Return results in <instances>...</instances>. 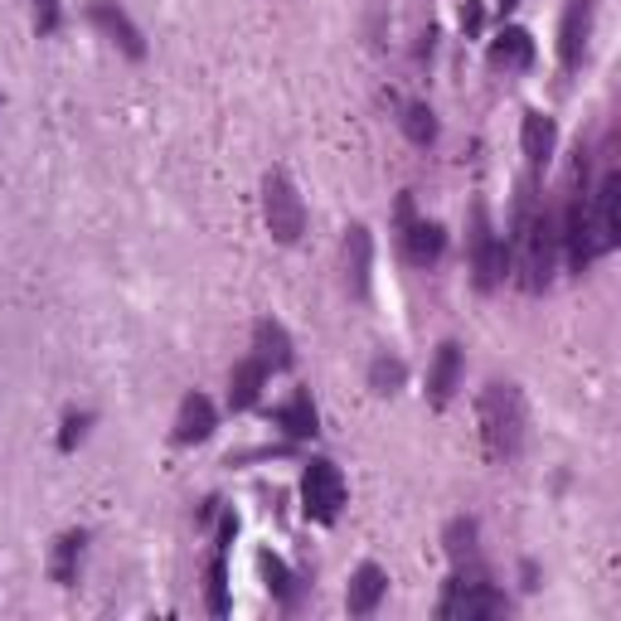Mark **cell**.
Returning a JSON list of instances; mask_svg holds the SVG:
<instances>
[{
    "instance_id": "obj_1",
    "label": "cell",
    "mask_w": 621,
    "mask_h": 621,
    "mask_svg": "<svg viewBox=\"0 0 621 621\" xmlns=\"http://www.w3.org/2000/svg\"><path fill=\"white\" fill-rule=\"evenodd\" d=\"M505 263H515V282L539 297L554 282V263H558V214H549L534 200V185L525 180L515 200V228H510V253Z\"/></svg>"
},
{
    "instance_id": "obj_2",
    "label": "cell",
    "mask_w": 621,
    "mask_h": 621,
    "mask_svg": "<svg viewBox=\"0 0 621 621\" xmlns=\"http://www.w3.org/2000/svg\"><path fill=\"white\" fill-rule=\"evenodd\" d=\"M477 422H481V447L485 461H515L525 452V428H529V413H525V394L520 384L510 379H491L477 398Z\"/></svg>"
},
{
    "instance_id": "obj_3",
    "label": "cell",
    "mask_w": 621,
    "mask_h": 621,
    "mask_svg": "<svg viewBox=\"0 0 621 621\" xmlns=\"http://www.w3.org/2000/svg\"><path fill=\"white\" fill-rule=\"evenodd\" d=\"M505 592L491 588L481 564H457V578L447 582L442 602H437V617L447 621H481V617H501L505 612Z\"/></svg>"
},
{
    "instance_id": "obj_4",
    "label": "cell",
    "mask_w": 621,
    "mask_h": 621,
    "mask_svg": "<svg viewBox=\"0 0 621 621\" xmlns=\"http://www.w3.org/2000/svg\"><path fill=\"white\" fill-rule=\"evenodd\" d=\"M582 161L574 165V194H568L564 214H558V248H564L568 272L582 277L598 258V243H592V218H588V200H582Z\"/></svg>"
},
{
    "instance_id": "obj_5",
    "label": "cell",
    "mask_w": 621,
    "mask_h": 621,
    "mask_svg": "<svg viewBox=\"0 0 621 621\" xmlns=\"http://www.w3.org/2000/svg\"><path fill=\"white\" fill-rule=\"evenodd\" d=\"M263 218H267V234L277 243H297L307 234V204H301L297 185H291L287 170H267L263 180Z\"/></svg>"
},
{
    "instance_id": "obj_6",
    "label": "cell",
    "mask_w": 621,
    "mask_h": 621,
    "mask_svg": "<svg viewBox=\"0 0 621 621\" xmlns=\"http://www.w3.org/2000/svg\"><path fill=\"white\" fill-rule=\"evenodd\" d=\"M467 248H471V282L481 291H495V282H501V272H505V248H501V234H495L485 204H471Z\"/></svg>"
},
{
    "instance_id": "obj_7",
    "label": "cell",
    "mask_w": 621,
    "mask_h": 621,
    "mask_svg": "<svg viewBox=\"0 0 621 621\" xmlns=\"http://www.w3.org/2000/svg\"><path fill=\"white\" fill-rule=\"evenodd\" d=\"M301 505L315 525H331L345 505V477H340L335 461H311L307 477H301Z\"/></svg>"
},
{
    "instance_id": "obj_8",
    "label": "cell",
    "mask_w": 621,
    "mask_h": 621,
    "mask_svg": "<svg viewBox=\"0 0 621 621\" xmlns=\"http://www.w3.org/2000/svg\"><path fill=\"white\" fill-rule=\"evenodd\" d=\"M588 218H592V243H598V253H612L621 243V175L617 170H607L598 180V190H592V200H588Z\"/></svg>"
},
{
    "instance_id": "obj_9",
    "label": "cell",
    "mask_w": 621,
    "mask_h": 621,
    "mask_svg": "<svg viewBox=\"0 0 621 621\" xmlns=\"http://www.w3.org/2000/svg\"><path fill=\"white\" fill-rule=\"evenodd\" d=\"M592 15H598V6H592V0H568L564 20H558V64H564V68H578L582 54H588Z\"/></svg>"
},
{
    "instance_id": "obj_10",
    "label": "cell",
    "mask_w": 621,
    "mask_h": 621,
    "mask_svg": "<svg viewBox=\"0 0 621 621\" xmlns=\"http://www.w3.org/2000/svg\"><path fill=\"white\" fill-rule=\"evenodd\" d=\"M398 224H404V248H408V258L418 263V267H432L437 258H442V248H447L442 228H437L432 218H413V200H408V194L398 200Z\"/></svg>"
},
{
    "instance_id": "obj_11",
    "label": "cell",
    "mask_w": 621,
    "mask_h": 621,
    "mask_svg": "<svg viewBox=\"0 0 621 621\" xmlns=\"http://www.w3.org/2000/svg\"><path fill=\"white\" fill-rule=\"evenodd\" d=\"M88 15H93V24H97V30H103L107 40H113L127 58H146V40H141V30L131 24V15L117 6V0H93Z\"/></svg>"
},
{
    "instance_id": "obj_12",
    "label": "cell",
    "mask_w": 621,
    "mask_h": 621,
    "mask_svg": "<svg viewBox=\"0 0 621 621\" xmlns=\"http://www.w3.org/2000/svg\"><path fill=\"white\" fill-rule=\"evenodd\" d=\"M457 379H461V345H457V340H442V345H437V360H432V374H428V398H432V408H447V404H452Z\"/></svg>"
},
{
    "instance_id": "obj_13",
    "label": "cell",
    "mask_w": 621,
    "mask_h": 621,
    "mask_svg": "<svg viewBox=\"0 0 621 621\" xmlns=\"http://www.w3.org/2000/svg\"><path fill=\"white\" fill-rule=\"evenodd\" d=\"M370 267H374V238L364 224H355L345 234V282L355 297H370Z\"/></svg>"
},
{
    "instance_id": "obj_14",
    "label": "cell",
    "mask_w": 621,
    "mask_h": 621,
    "mask_svg": "<svg viewBox=\"0 0 621 621\" xmlns=\"http://www.w3.org/2000/svg\"><path fill=\"white\" fill-rule=\"evenodd\" d=\"M384 592H388L384 568H379V564H360V568H355V578H350V592H345L350 617H370L374 607L384 602Z\"/></svg>"
},
{
    "instance_id": "obj_15",
    "label": "cell",
    "mask_w": 621,
    "mask_h": 621,
    "mask_svg": "<svg viewBox=\"0 0 621 621\" xmlns=\"http://www.w3.org/2000/svg\"><path fill=\"white\" fill-rule=\"evenodd\" d=\"M210 432H214V404L204 394H185L180 418H175V442L180 447H194V442H204Z\"/></svg>"
},
{
    "instance_id": "obj_16",
    "label": "cell",
    "mask_w": 621,
    "mask_h": 621,
    "mask_svg": "<svg viewBox=\"0 0 621 621\" xmlns=\"http://www.w3.org/2000/svg\"><path fill=\"white\" fill-rule=\"evenodd\" d=\"M520 141H525L529 165H534V170H544V165L554 161V146H558V127H554V117H544V113H525Z\"/></svg>"
},
{
    "instance_id": "obj_17",
    "label": "cell",
    "mask_w": 621,
    "mask_h": 621,
    "mask_svg": "<svg viewBox=\"0 0 621 621\" xmlns=\"http://www.w3.org/2000/svg\"><path fill=\"white\" fill-rule=\"evenodd\" d=\"M263 384H267V364L263 360H243L234 370V379H228V408L234 413L253 408L263 398Z\"/></svg>"
},
{
    "instance_id": "obj_18",
    "label": "cell",
    "mask_w": 621,
    "mask_h": 621,
    "mask_svg": "<svg viewBox=\"0 0 621 621\" xmlns=\"http://www.w3.org/2000/svg\"><path fill=\"white\" fill-rule=\"evenodd\" d=\"M253 345H258V355L253 360H263L267 370H291V340H287V331L277 321L253 325Z\"/></svg>"
},
{
    "instance_id": "obj_19",
    "label": "cell",
    "mask_w": 621,
    "mask_h": 621,
    "mask_svg": "<svg viewBox=\"0 0 621 621\" xmlns=\"http://www.w3.org/2000/svg\"><path fill=\"white\" fill-rule=\"evenodd\" d=\"M491 64L495 68H529L534 64V40L525 30H501V40H495V49H491Z\"/></svg>"
},
{
    "instance_id": "obj_20",
    "label": "cell",
    "mask_w": 621,
    "mask_h": 621,
    "mask_svg": "<svg viewBox=\"0 0 621 621\" xmlns=\"http://www.w3.org/2000/svg\"><path fill=\"white\" fill-rule=\"evenodd\" d=\"M83 544H88V534H83V529H68L64 539L54 544V564H49V574H54V582H64V588H68V582L78 578V564H83Z\"/></svg>"
},
{
    "instance_id": "obj_21",
    "label": "cell",
    "mask_w": 621,
    "mask_h": 621,
    "mask_svg": "<svg viewBox=\"0 0 621 621\" xmlns=\"http://www.w3.org/2000/svg\"><path fill=\"white\" fill-rule=\"evenodd\" d=\"M277 422H282L287 437H315V404H311L307 388H297V394H291V404L277 413Z\"/></svg>"
},
{
    "instance_id": "obj_22",
    "label": "cell",
    "mask_w": 621,
    "mask_h": 621,
    "mask_svg": "<svg viewBox=\"0 0 621 621\" xmlns=\"http://www.w3.org/2000/svg\"><path fill=\"white\" fill-rule=\"evenodd\" d=\"M447 554H452V564H477V520L447 525Z\"/></svg>"
},
{
    "instance_id": "obj_23",
    "label": "cell",
    "mask_w": 621,
    "mask_h": 621,
    "mask_svg": "<svg viewBox=\"0 0 621 621\" xmlns=\"http://www.w3.org/2000/svg\"><path fill=\"white\" fill-rule=\"evenodd\" d=\"M404 131H408V141H413V146H432V141H437V121H432V107H422V103H408V107H404Z\"/></svg>"
},
{
    "instance_id": "obj_24",
    "label": "cell",
    "mask_w": 621,
    "mask_h": 621,
    "mask_svg": "<svg viewBox=\"0 0 621 621\" xmlns=\"http://www.w3.org/2000/svg\"><path fill=\"white\" fill-rule=\"evenodd\" d=\"M263 578H267V588L277 592V602H282V607H291V602H297V578L287 574V564H282V558L263 554Z\"/></svg>"
},
{
    "instance_id": "obj_25",
    "label": "cell",
    "mask_w": 621,
    "mask_h": 621,
    "mask_svg": "<svg viewBox=\"0 0 621 621\" xmlns=\"http://www.w3.org/2000/svg\"><path fill=\"white\" fill-rule=\"evenodd\" d=\"M370 384H374V394H398V384H404V364L379 355L370 364Z\"/></svg>"
},
{
    "instance_id": "obj_26",
    "label": "cell",
    "mask_w": 621,
    "mask_h": 621,
    "mask_svg": "<svg viewBox=\"0 0 621 621\" xmlns=\"http://www.w3.org/2000/svg\"><path fill=\"white\" fill-rule=\"evenodd\" d=\"M210 612H214V617L228 612V568H224V549H218L214 564H210Z\"/></svg>"
},
{
    "instance_id": "obj_27",
    "label": "cell",
    "mask_w": 621,
    "mask_h": 621,
    "mask_svg": "<svg viewBox=\"0 0 621 621\" xmlns=\"http://www.w3.org/2000/svg\"><path fill=\"white\" fill-rule=\"evenodd\" d=\"M30 10H34V30H40V34H54L58 20H64L58 0H30Z\"/></svg>"
},
{
    "instance_id": "obj_28",
    "label": "cell",
    "mask_w": 621,
    "mask_h": 621,
    "mask_svg": "<svg viewBox=\"0 0 621 621\" xmlns=\"http://www.w3.org/2000/svg\"><path fill=\"white\" fill-rule=\"evenodd\" d=\"M83 432H88V413H68L64 432H58V452H73V447L83 442Z\"/></svg>"
},
{
    "instance_id": "obj_29",
    "label": "cell",
    "mask_w": 621,
    "mask_h": 621,
    "mask_svg": "<svg viewBox=\"0 0 621 621\" xmlns=\"http://www.w3.org/2000/svg\"><path fill=\"white\" fill-rule=\"evenodd\" d=\"M461 24L477 34V30H481V6H467V10H461Z\"/></svg>"
},
{
    "instance_id": "obj_30",
    "label": "cell",
    "mask_w": 621,
    "mask_h": 621,
    "mask_svg": "<svg viewBox=\"0 0 621 621\" xmlns=\"http://www.w3.org/2000/svg\"><path fill=\"white\" fill-rule=\"evenodd\" d=\"M520 6V0H501V10H515Z\"/></svg>"
}]
</instances>
